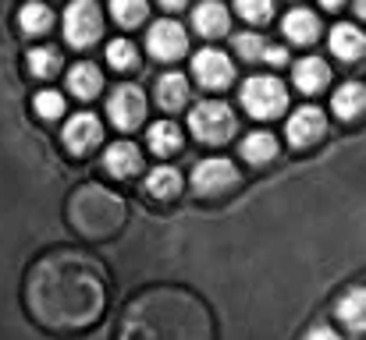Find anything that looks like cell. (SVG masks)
Segmentation results:
<instances>
[{
    "instance_id": "6da1fadb",
    "label": "cell",
    "mask_w": 366,
    "mask_h": 340,
    "mask_svg": "<svg viewBox=\"0 0 366 340\" xmlns=\"http://www.w3.org/2000/svg\"><path fill=\"white\" fill-rule=\"evenodd\" d=\"M25 309L50 334H82L107 309V273L79 248H54L25 273Z\"/></svg>"
},
{
    "instance_id": "7a4b0ae2",
    "label": "cell",
    "mask_w": 366,
    "mask_h": 340,
    "mask_svg": "<svg viewBox=\"0 0 366 340\" xmlns=\"http://www.w3.org/2000/svg\"><path fill=\"white\" fill-rule=\"evenodd\" d=\"M118 340H214L207 305L174 284H157L124 305Z\"/></svg>"
},
{
    "instance_id": "3957f363",
    "label": "cell",
    "mask_w": 366,
    "mask_h": 340,
    "mask_svg": "<svg viewBox=\"0 0 366 340\" xmlns=\"http://www.w3.org/2000/svg\"><path fill=\"white\" fill-rule=\"evenodd\" d=\"M68 224L86 241H111L124 224V202L107 185H79L68 195Z\"/></svg>"
},
{
    "instance_id": "277c9868",
    "label": "cell",
    "mask_w": 366,
    "mask_h": 340,
    "mask_svg": "<svg viewBox=\"0 0 366 340\" xmlns=\"http://www.w3.org/2000/svg\"><path fill=\"white\" fill-rule=\"evenodd\" d=\"M189 128H192V135H196L199 142H207V145H224V142L235 135L239 120H235L232 107L210 100V103H199L196 110L189 113Z\"/></svg>"
},
{
    "instance_id": "5b68a950",
    "label": "cell",
    "mask_w": 366,
    "mask_h": 340,
    "mask_svg": "<svg viewBox=\"0 0 366 340\" xmlns=\"http://www.w3.org/2000/svg\"><path fill=\"white\" fill-rule=\"evenodd\" d=\"M104 36V11L97 0H71L64 11V39L71 46H89Z\"/></svg>"
},
{
    "instance_id": "8992f818",
    "label": "cell",
    "mask_w": 366,
    "mask_h": 340,
    "mask_svg": "<svg viewBox=\"0 0 366 340\" xmlns=\"http://www.w3.org/2000/svg\"><path fill=\"white\" fill-rule=\"evenodd\" d=\"M242 107L252 113V117L270 120V117H277V113L288 107V93H285V86H281L277 78H270V75L249 78L242 86Z\"/></svg>"
},
{
    "instance_id": "52a82bcc",
    "label": "cell",
    "mask_w": 366,
    "mask_h": 340,
    "mask_svg": "<svg viewBox=\"0 0 366 340\" xmlns=\"http://www.w3.org/2000/svg\"><path fill=\"white\" fill-rule=\"evenodd\" d=\"M235 185H239V170H235L228 160H221V156L203 160V163L192 170V188H196L199 195H224V192L235 188Z\"/></svg>"
},
{
    "instance_id": "ba28073f",
    "label": "cell",
    "mask_w": 366,
    "mask_h": 340,
    "mask_svg": "<svg viewBox=\"0 0 366 340\" xmlns=\"http://www.w3.org/2000/svg\"><path fill=\"white\" fill-rule=\"evenodd\" d=\"M107 113H111V120L122 131L139 128L142 117H146V96H142V89L139 86H118L111 93V100H107Z\"/></svg>"
},
{
    "instance_id": "9c48e42d",
    "label": "cell",
    "mask_w": 366,
    "mask_h": 340,
    "mask_svg": "<svg viewBox=\"0 0 366 340\" xmlns=\"http://www.w3.org/2000/svg\"><path fill=\"white\" fill-rule=\"evenodd\" d=\"M146 46H149V53L157 57V61H178V57H185V50H189V36H185V29L178 25V21H157L153 29H149V36H146Z\"/></svg>"
},
{
    "instance_id": "30bf717a",
    "label": "cell",
    "mask_w": 366,
    "mask_h": 340,
    "mask_svg": "<svg viewBox=\"0 0 366 340\" xmlns=\"http://www.w3.org/2000/svg\"><path fill=\"white\" fill-rule=\"evenodd\" d=\"M100 142H104V124L97 120V113H75L64 124V145H68V153L89 156Z\"/></svg>"
},
{
    "instance_id": "8fae6325",
    "label": "cell",
    "mask_w": 366,
    "mask_h": 340,
    "mask_svg": "<svg viewBox=\"0 0 366 340\" xmlns=\"http://www.w3.org/2000/svg\"><path fill=\"white\" fill-rule=\"evenodd\" d=\"M192 75L199 78L203 89H224V86L232 82L235 68H232V61H228L221 50H199V53L192 57Z\"/></svg>"
},
{
    "instance_id": "7c38bea8",
    "label": "cell",
    "mask_w": 366,
    "mask_h": 340,
    "mask_svg": "<svg viewBox=\"0 0 366 340\" xmlns=\"http://www.w3.org/2000/svg\"><path fill=\"white\" fill-rule=\"evenodd\" d=\"M324 131H327V117L317 107H302V110L292 113V120H288V142L295 149L313 145L317 138H324Z\"/></svg>"
},
{
    "instance_id": "4fadbf2b",
    "label": "cell",
    "mask_w": 366,
    "mask_h": 340,
    "mask_svg": "<svg viewBox=\"0 0 366 340\" xmlns=\"http://www.w3.org/2000/svg\"><path fill=\"white\" fill-rule=\"evenodd\" d=\"M235 50H239L242 61H267V64H285V61H288V53H285L281 46H270L259 32L235 36Z\"/></svg>"
},
{
    "instance_id": "5bb4252c",
    "label": "cell",
    "mask_w": 366,
    "mask_h": 340,
    "mask_svg": "<svg viewBox=\"0 0 366 340\" xmlns=\"http://www.w3.org/2000/svg\"><path fill=\"white\" fill-rule=\"evenodd\" d=\"M192 25H196V32L207 36V39L224 36V32H228V11H224V4H217V0H203V4L192 11Z\"/></svg>"
},
{
    "instance_id": "9a60e30c",
    "label": "cell",
    "mask_w": 366,
    "mask_h": 340,
    "mask_svg": "<svg viewBox=\"0 0 366 340\" xmlns=\"http://www.w3.org/2000/svg\"><path fill=\"white\" fill-rule=\"evenodd\" d=\"M292 78H295L299 93L313 96V93H320V89H324V86L331 82V68H327V64H324L320 57H302V61L295 64Z\"/></svg>"
},
{
    "instance_id": "2e32d148",
    "label": "cell",
    "mask_w": 366,
    "mask_h": 340,
    "mask_svg": "<svg viewBox=\"0 0 366 340\" xmlns=\"http://www.w3.org/2000/svg\"><path fill=\"white\" fill-rule=\"evenodd\" d=\"M104 167H107V174H114V177H132V174L142 167V153H139L135 142H114V145L107 149V156H104Z\"/></svg>"
},
{
    "instance_id": "e0dca14e",
    "label": "cell",
    "mask_w": 366,
    "mask_h": 340,
    "mask_svg": "<svg viewBox=\"0 0 366 340\" xmlns=\"http://www.w3.org/2000/svg\"><path fill=\"white\" fill-rule=\"evenodd\" d=\"M68 89H71V96H79V100H93V96H100V89H104V75H100V68L89 64V61L75 64V68L68 71Z\"/></svg>"
},
{
    "instance_id": "ac0fdd59",
    "label": "cell",
    "mask_w": 366,
    "mask_h": 340,
    "mask_svg": "<svg viewBox=\"0 0 366 340\" xmlns=\"http://www.w3.org/2000/svg\"><path fill=\"white\" fill-rule=\"evenodd\" d=\"M331 50H335V57H342V61H360L366 50V36L360 29H352V25H335L331 29Z\"/></svg>"
},
{
    "instance_id": "d6986e66",
    "label": "cell",
    "mask_w": 366,
    "mask_h": 340,
    "mask_svg": "<svg viewBox=\"0 0 366 340\" xmlns=\"http://www.w3.org/2000/svg\"><path fill=\"white\" fill-rule=\"evenodd\" d=\"M285 36L292 39V43H313L317 36H320V21H317V14L313 11H288L285 14Z\"/></svg>"
},
{
    "instance_id": "ffe728a7",
    "label": "cell",
    "mask_w": 366,
    "mask_h": 340,
    "mask_svg": "<svg viewBox=\"0 0 366 340\" xmlns=\"http://www.w3.org/2000/svg\"><path fill=\"white\" fill-rule=\"evenodd\" d=\"M157 103L164 107V110H182L185 103H189V82H185V75H160V82H157Z\"/></svg>"
},
{
    "instance_id": "44dd1931",
    "label": "cell",
    "mask_w": 366,
    "mask_h": 340,
    "mask_svg": "<svg viewBox=\"0 0 366 340\" xmlns=\"http://www.w3.org/2000/svg\"><path fill=\"white\" fill-rule=\"evenodd\" d=\"M366 110V86L360 82H345L338 93H335V113L342 120H356Z\"/></svg>"
},
{
    "instance_id": "7402d4cb",
    "label": "cell",
    "mask_w": 366,
    "mask_h": 340,
    "mask_svg": "<svg viewBox=\"0 0 366 340\" xmlns=\"http://www.w3.org/2000/svg\"><path fill=\"white\" fill-rule=\"evenodd\" d=\"M18 25H21V32L25 36H46L50 32V25H54V14H50V7L46 4H25L21 11H18Z\"/></svg>"
},
{
    "instance_id": "603a6c76",
    "label": "cell",
    "mask_w": 366,
    "mask_h": 340,
    "mask_svg": "<svg viewBox=\"0 0 366 340\" xmlns=\"http://www.w3.org/2000/svg\"><path fill=\"white\" fill-rule=\"evenodd\" d=\"M149 149H153L157 156L178 153V149H182V131H178V124H174V120H157V124L149 128Z\"/></svg>"
},
{
    "instance_id": "cb8c5ba5",
    "label": "cell",
    "mask_w": 366,
    "mask_h": 340,
    "mask_svg": "<svg viewBox=\"0 0 366 340\" xmlns=\"http://www.w3.org/2000/svg\"><path fill=\"white\" fill-rule=\"evenodd\" d=\"M338 316L349 330H366V287L349 291L342 302H338Z\"/></svg>"
},
{
    "instance_id": "d4e9b609",
    "label": "cell",
    "mask_w": 366,
    "mask_h": 340,
    "mask_svg": "<svg viewBox=\"0 0 366 340\" xmlns=\"http://www.w3.org/2000/svg\"><path fill=\"white\" fill-rule=\"evenodd\" d=\"M242 156L249 163H267V160H274V156H277V138H274L270 131H252V135H245Z\"/></svg>"
},
{
    "instance_id": "484cf974",
    "label": "cell",
    "mask_w": 366,
    "mask_h": 340,
    "mask_svg": "<svg viewBox=\"0 0 366 340\" xmlns=\"http://www.w3.org/2000/svg\"><path fill=\"white\" fill-rule=\"evenodd\" d=\"M178 188H182V177H178V170H171V167H157V170L146 177V192H149L153 199H174Z\"/></svg>"
},
{
    "instance_id": "4316f807",
    "label": "cell",
    "mask_w": 366,
    "mask_h": 340,
    "mask_svg": "<svg viewBox=\"0 0 366 340\" xmlns=\"http://www.w3.org/2000/svg\"><path fill=\"white\" fill-rule=\"evenodd\" d=\"M29 71H32L36 78H54V75L61 71V53H57L54 46L32 50V53H29Z\"/></svg>"
},
{
    "instance_id": "83f0119b",
    "label": "cell",
    "mask_w": 366,
    "mask_h": 340,
    "mask_svg": "<svg viewBox=\"0 0 366 340\" xmlns=\"http://www.w3.org/2000/svg\"><path fill=\"white\" fill-rule=\"evenodd\" d=\"M107 64H111L114 71H132V68L139 64V50H135L128 39H114V43L107 46Z\"/></svg>"
},
{
    "instance_id": "f1b7e54d",
    "label": "cell",
    "mask_w": 366,
    "mask_h": 340,
    "mask_svg": "<svg viewBox=\"0 0 366 340\" xmlns=\"http://www.w3.org/2000/svg\"><path fill=\"white\" fill-rule=\"evenodd\" d=\"M111 14L118 18V25H139L146 18V0H111Z\"/></svg>"
},
{
    "instance_id": "f546056e",
    "label": "cell",
    "mask_w": 366,
    "mask_h": 340,
    "mask_svg": "<svg viewBox=\"0 0 366 340\" xmlns=\"http://www.w3.org/2000/svg\"><path fill=\"white\" fill-rule=\"evenodd\" d=\"M235 7H239V14L245 21H252V25H259V21H267L274 14V0H235Z\"/></svg>"
},
{
    "instance_id": "4dcf8cb0",
    "label": "cell",
    "mask_w": 366,
    "mask_h": 340,
    "mask_svg": "<svg viewBox=\"0 0 366 340\" xmlns=\"http://www.w3.org/2000/svg\"><path fill=\"white\" fill-rule=\"evenodd\" d=\"M36 113H39L43 120H57V117L64 113L61 93H39V96H36Z\"/></svg>"
},
{
    "instance_id": "1f68e13d",
    "label": "cell",
    "mask_w": 366,
    "mask_h": 340,
    "mask_svg": "<svg viewBox=\"0 0 366 340\" xmlns=\"http://www.w3.org/2000/svg\"><path fill=\"white\" fill-rule=\"evenodd\" d=\"M306 340H338V334H335V330H327V326H317Z\"/></svg>"
},
{
    "instance_id": "d6a6232c",
    "label": "cell",
    "mask_w": 366,
    "mask_h": 340,
    "mask_svg": "<svg viewBox=\"0 0 366 340\" xmlns=\"http://www.w3.org/2000/svg\"><path fill=\"white\" fill-rule=\"evenodd\" d=\"M160 4H164V7H167V11H182V7H185V4H189V0H160Z\"/></svg>"
},
{
    "instance_id": "836d02e7",
    "label": "cell",
    "mask_w": 366,
    "mask_h": 340,
    "mask_svg": "<svg viewBox=\"0 0 366 340\" xmlns=\"http://www.w3.org/2000/svg\"><path fill=\"white\" fill-rule=\"evenodd\" d=\"M320 4H324V7H327V11H335V7H342V4H345V0H320Z\"/></svg>"
},
{
    "instance_id": "e575fe53",
    "label": "cell",
    "mask_w": 366,
    "mask_h": 340,
    "mask_svg": "<svg viewBox=\"0 0 366 340\" xmlns=\"http://www.w3.org/2000/svg\"><path fill=\"white\" fill-rule=\"evenodd\" d=\"M356 11H360V14L366 18V0H356Z\"/></svg>"
}]
</instances>
